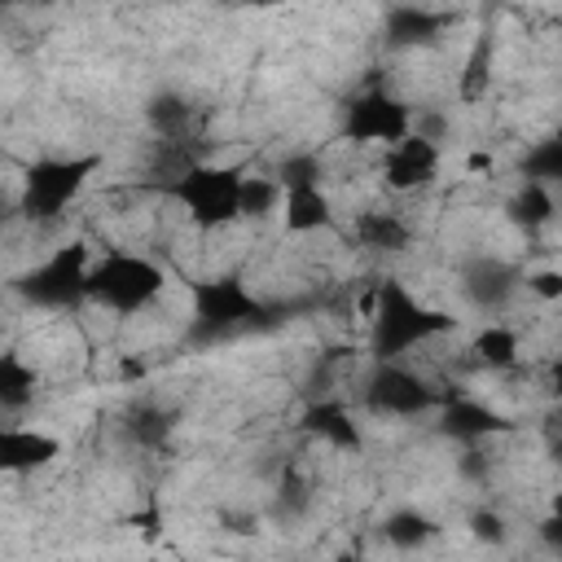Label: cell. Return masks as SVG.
I'll return each mask as SVG.
<instances>
[{
    "label": "cell",
    "instance_id": "cell-1",
    "mask_svg": "<svg viewBox=\"0 0 562 562\" xmlns=\"http://www.w3.org/2000/svg\"><path fill=\"white\" fill-rule=\"evenodd\" d=\"M241 176H246L241 167H224V162H184L167 184V198L171 206H180L193 233L215 237L241 224Z\"/></svg>",
    "mask_w": 562,
    "mask_h": 562
},
{
    "label": "cell",
    "instance_id": "cell-2",
    "mask_svg": "<svg viewBox=\"0 0 562 562\" xmlns=\"http://www.w3.org/2000/svg\"><path fill=\"white\" fill-rule=\"evenodd\" d=\"M162 290H167V272L158 259L114 246L101 259H92L83 299L97 307H110L114 316H136V312H149L162 299Z\"/></svg>",
    "mask_w": 562,
    "mask_h": 562
},
{
    "label": "cell",
    "instance_id": "cell-3",
    "mask_svg": "<svg viewBox=\"0 0 562 562\" xmlns=\"http://www.w3.org/2000/svg\"><path fill=\"white\" fill-rule=\"evenodd\" d=\"M97 167H101L97 154H70V158L66 154H44V158L26 162L22 176H18V211L35 224L61 220L83 198Z\"/></svg>",
    "mask_w": 562,
    "mask_h": 562
},
{
    "label": "cell",
    "instance_id": "cell-4",
    "mask_svg": "<svg viewBox=\"0 0 562 562\" xmlns=\"http://www.w3.org/2000/svg\"><path fill=\"white\" fill-rule=\"evenodd\" d=\"M448 329H452V316L422 307L404 285L386 281L382 294H378V316H373V325H369V342H373L378 360L391 364V360L413 356L417 347H430V342L443 338Z\"/></svg>",
    "mask_w": 562,
    "mask_h": 562
},
{
    "label": "cell",
    "instance_id": "cell-5",
    "mask_svg": "<svg viewBox=\"0 0 562 562\" xmlns=\"http://www.w3.org/2000/svg\"><path fill=\"white\" fill-rule=\"evenodd\" d=\"M443 404V395L435 391V382L404 364V360H391V364H378L369 378H364V408L378 413V417H395V422H408V417H422V413H435Z\"/></svg>",
    "mask_w": 562,
    "mask_h": 562
},
{
    "label": "cell",
    "instance_id": "cell-6",
    "mask_svg": "<svg viewBox=\"0 0 562 562\" xmlns=\"http://www.w3.org/2000/svg\"><path fill=\"white\" fill-rule=\"evenodd\" d=\"M413 132V105L400 101L386 88H369L360 97H351V105L342 110V136L351 145L364 149H391L395 140H404Z\"/></svg>",
    "mask_w": 562,
    "mask_h": 562
},
{
    "label": "cell",
    "instance_id": "cell-7",
    "mask_svg": "<svg viewBox=\"0 0 562 562\" xmlns=\"http://www.w3.org/2000/svg\"><path fill=\"white\" fill-rule=\"evenodd\" d=\"M88 268H92V250L83 241H66L53 255H44L31 272H26V299L40 307H70L83 299L88 290Z\"/></svg>",
    "mask_w": 562,
    "mask_h": 562
},
{
    "label": "cell",
    "instance_id": "cell-8",
    "mask_svg": "<svg viewBox=\"0 0 562 562\" xmlns=\"http://www.w3.org/2000/svg\"><path fill=\"white\" fill-rule=\"evenodd\" d=\"M439 162H443V145H435V140H426V136L408 132V136L395 140L391 149H378V167H373V171H378V180H382L386 193L408 198V193H422L426 184H435Z\"/></svg>",
    "mask_w": 562,
    "mask_h": 562
},
{
    "label": "cell",
    "instance_id": "cell-9",
    "mask_svg": "<svg viewBox=\"0 0 562 562\" xmlns=\"http://www.w3.org/2000/svg\"><path fill=\"white\" fill-rule=\"evenodd\" d=\"M277 220L290 237H312V233L334 228L338 215H334V202H329L321 180H294V184H281Z\"/></svg>",
    "mask_w": 562,
    "mask_h": 562
},
{
    "label": "cell",
    "instance_id": "cell-10",
    "mask_svg": "<svg viewBox=\"0 0 562 562\" xmlns=\"http://www.w3.org/2000/svg\"><path fill=\"white\" fill-rule=\"evenodd\" d=\"M61 457V439L22 422H0V474H31Z\"/></svg>",
    "mask_w": 562,
    "mask_h": 562
},
{
    "label": "cell",
    "instance_id": "cell-11",
    "mask_svg": "<svg viewBox=\"0 0 562 562\" xmlns=\"http://www.w3.org/2000/svg\"><path fill=\"white\" fill-rule=\"evenodd\" d=\"M465 356L487 373H514V369H522V334H518V325L492 321L470 338Z\"/></svg>",
    "mask_w": 562,
    "mask_h": 562
},
{
    "label": "cell",
    "instance_id": "cell-12",
    "mask_svg": "<svg viewBox=\"0 0 562 562\" xmlns=\"http://www.w3.org/2000/svg\"><path fill=\"white\" fill-rule=\"evenodd\" d=\"M351 233H356V241H360L364 250H378V255H395V250H404V246L413 241L408 224H404L395 211H386V206H369V211H356V220H351Z\"/></svg>",
    "mask_w": 562,
    "mask_h": 562
},
{
    "label": "cell",
    "instance_id": "cell-13",
    "mask_svg": "<svg viewBox=\"0 0 562 562\" xmlns=\"http://www.w3.org/2000/svg\"><path fill=\"white\" fill-rule=\"evenodd\" d=\"M40 395V369L26 351H0V413H26Z\"/></svg>",
    "mask_w": 562,
    "mask_h": 562
},
{
    "label": "cell",
    "instance_id": "cell-14",
    "mask_svg": "<svg viewBox=\"0 0 562 562\" xmlns=\"http://www.w3.org/2000/svg\"><path fill=\"white\" fill-rule=\"evenodd\" d=\"M430 536H435V527H430V518L417 514V509H395V514L382 522V540L395 544V549H422Z\"/></svg>",
    "mask_w": 562,
    "mask_h": 562
},
{
    "label": "cell",
    "instance_id": "cell-15",
    "mask_svg": "<svg viewBox=\"0 0 562 562\" xmlns=\"http://www.w3.org/2000/svg\"><path fill=\"white\" fill-rule=\"evenodd\" d=\"M514 206H518V215H514V220H518V224H527V233L553 220V193H549V184H544V180H527Z\"/></svg>",
    "mask_w": 562,
    "mask_h": 562
},
{
    "label": "cell",
    "instance_id": "cell-16",
    "mask_svg": "<svg viewBox=\"0 0 562 562\" xmlns=\"http://www.w3.org/2000/svg\"><path fill=\"white\" fill-rule=\"evenodd\" d=\"M527 299H536L540 307H553L558 299H562V272L558 268H536V272H527Z\"/></svg>",
    "mask_w": 562,
    "mask_h": 562
},
{
    "label": "cell",
    "instance_id": "cell-17",
    "mask_svg": "<svg viewBox=\"0 0 562 562\" xmlns=\"http://www.w3.org/2000/svg\"><path fill=\"white\" fill-rule=\"evenodd\" d=\"M470 527H474V540H483V544H505V518L496 514V509H483V514H474L470 518Z\"/></svg>",
    "mask_w": 562,
    "mask_h": 562
},
{
    "label": "cell",
    "instance_id": "cell-18",
    "mask_svg": "<svg viewBox=\"0 0 562 562\" xmlns=\"http://www.w3.org/2000/svg\"><path fill=\"white\" fill-rule=\"evenodd\" d=\"M338 562H360V558H338Z\"/></svg>",
    "mask_w": 562,
    "mask_h": 562
},
{
    "label": "cell",
    "instance_id": "cell-19",
    "mask_svg": "<svg viewBox=\"0 0 562 562\" xmlns=\"http://www.w3.org/2000/svg\"><path fill=\"white\" fill-rule=\"evenodd\" d=\"M0 162H4V149H0Z\"/></svg>",
    "mask_w": 562,
    "mask_h": 562
}]
</instances>
